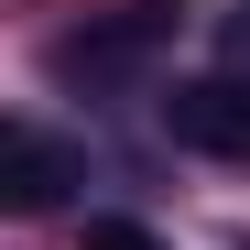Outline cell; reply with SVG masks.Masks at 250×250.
<instances>
[{
  "mask_svg": "<svg viewBox=\"0 0 250 250\" xmlns=\"http://www.w3.org/2000/svg\"><path fill=\"white\" fill-rule=\"evenodd\" d=\"M0 174H11V207H55L76 185V163H65V142L33 131V120H11V131H0Z\"/></svg>",
  "mask_w": 250,
  "mask_h": 250,
  "instance_id": "obj_3",
  "label": "cell"
},
{
  "mask_svg": "<svg viewBox=\"0 0 250 250\" xmlns=\"http://www.w3.org/2000/svg\"><path fill=\"white\" fill-rule=\"evenodd\" d=\"M163 33H174V0H131V11H109V22H87V33H65L55 65H65V76H131Z\"/></svg>",
  "mask_w": 250,
  "mask_h": 250,
  "instance_id": "obj_1",
  "label": "cell"
},
{
  "mask_svg": "<svg viewBox=\"0 0 250 250\" xmlns=\"http://www.w3.org/2000/svg\"><path fill=\"white\" fill-rule=\"evenodd\" d=\"M163 131H174L185 152H239L250 163V87H229V76L174 87V98H163Z\"/></svg>",
  "mask_w": 250,
  "mask_h": 250,
  "instance_id": "obj_2",
  "label": "cell"
},
{
  "mask_svg": "<svg viewBox=\"0 0 250 250\" xmlns=\"http://www.w3.org/2000/svg\"><path fill=\"white\" fill-rule=\"evenodd\" d=\"M87 250H163L142 218H87Z\"/></svg>",
  "mask_w": 250,
  "mask_h": 250,
  "instance_id": "obj_4",
  "label": "cell"
}]
</instances>
